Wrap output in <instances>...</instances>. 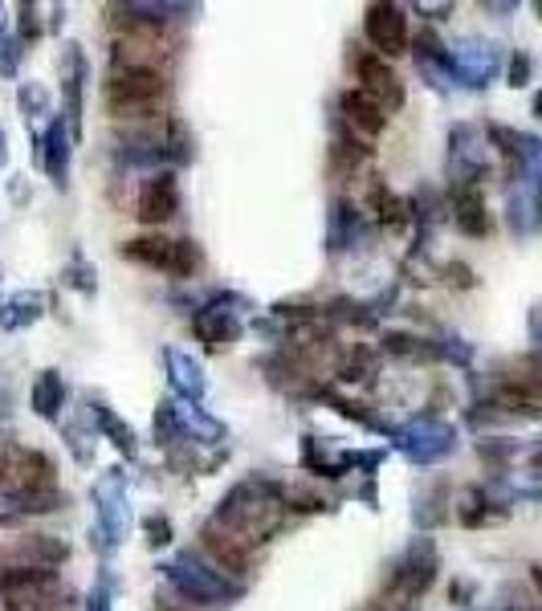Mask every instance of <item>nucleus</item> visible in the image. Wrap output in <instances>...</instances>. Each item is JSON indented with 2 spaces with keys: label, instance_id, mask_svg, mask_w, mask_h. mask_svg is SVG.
I'll return each instance as SVG.
<instances>
[{
  "label": "nucleus",
  "instance_id": "10",
  "mask_svg": "<svg viewBox=\"0 0 542 611\" xmlns=\"http://www.w3.org/2000/svg\"><path fill=\"white\" fill-rule=\"evenodd\" d=\"M457 228L469 233V237H485V233H490V213H485L478 192L461 196V204H457Z\"/></svg>",
  "mask_w": 542,
  "mask_h": 611
},
{
  "label": "nucleus",
  "instance_id": "9",
  "mask_svg": "<svg viewBox=\"0 0 542 611\" xmlns=\"http://www.w3.org/2000/svg\"><path fill=\"white\" fill-rule=\"evenodd\" d=\"M204 547H208V554H213L225 571H245V567H249V547H245V538L228 534L221 526H208V530H204Z\"/></svg>",
  "mask_w": 542,
  "mask_h": 611
},
{
  "label": "nucleus",
  "instance_id": "5",
  "mask_svg": "<svg viewBox=\"0 0 542 611\" xmlns=\"http://www.w3.org/2000/svg\"><path fill=\"white\" fill-rule=\"evenodd\" d=\"M355 74H359V90H364L367 99H376L384 111H400L403 106V82L388 65V58L364 53V58L355 62Z\"/></svg>",
  "mask_w": 542,
  "mask_h": 611
},
{
  "label": "nucleus",
  "instance_id": "11",
  "mask_svg": "<svg viewBox=\"0 0 542 611\" xmlns=\"http://www.w3.org/2000/svg\"><path fill=\"white\" fill-rule=\"evenodd\" d=\"M534 469H539V473H542V452H539V457H534Z\"/></svg>",
  "mask_w": 542,
  "mask_h": 611
},
{
  "label": "nucleus",
  "instance_id": "7",
  "mask_svg": "<svg viewBox=\"0 0 542 611\" xmlns=\"http://www.w3.org/2000/svg\"><path fill=\"white\" fill-rule=\"evenodd\" d=\"M180 208V192H176V180L172 175H160V180H152V184H143L140 192V221L143 225H164V221H172Z\"/></svg>",
  "mask_w": 542,
  "mask_h": 611
},
{
  "label": "nucleus",
  "instance_id": "2",
  "mask_svg": "<svg viewBox=\"0 0 542 611\" xmlns=\"http://www.w3.org/2000/svg\"><path fill=\"white\" fill-rule=\"evenodd\" d=\"M53 489V465L38 449L0 445V493L21 501H38Z\"/></svg>",
  "mask_w": 542,
  "mask_h": 611
},
{
  "label": "nucleus",
  "instance_id": "4",
  "mask_svg": "<svg viewBox=\"0 0 542 611\" xmlns=\"http://www.w3.org/2000/svg\"><path fill=\"white\" fill-rule=\"evenodd\" d=\"M364 33L379 58H400L408 50V17L400 4H371L364 17Z\"/></svg>",
  "mask_w": 542,
  "mask_h": 611
},
{
  "label": "nucleus",
  "instance_id": "6",
  "mask_svg": "<svg viewBox=\"0 0 542 611\" xmlns=\"http://www.w3.org/2000/svg\"><path fill=\"white\" fill-rule=\"evenodd\" d=\"M4 611H70V591L62 587V579L53 574L45 583L13 591V595H0Z\"/></svg>",
  "mask_w": 542,
  "mask_h": 611
},
{
  "label": "nucleus",
  "instance_id": "8",
  "mask_svg": "<svg viewBox=\"0 0 542 611\" xmlns=\"http://www.w3.org/2000/svg\"><path fill=\"white\" fill-rule=\"evenodd\" d=\"M342 114H347V123H351L355 131H364V135H379V131L388 126V111H384L376 99H367L359 86L342 94Z\"/></svg>",
  "mask_w": 542,
  "mask_h": 611
},
{
  "label": "nucleus",
  "instance_id": "3",
  "mask_svg": "<svg viewBox=\"0 0 542 611\" xmlns=\"http://www.w3.org/2000/svg\"><path fill=\"white\" fill-rule=\"evenodd\" d=\"M123 257L135 265H147V269H167V274H192L196 265H201V253L192 241H172L164 233H155V237H135L123 245Z\"/></svg>",
  "mask_w": 542,
  "mask_h": 611
},
{
  "label": "nucleus",
  "instance_id": "1",
  "mask_svg": "<svg viewBox=\"0 0 542 611\" xmlns=\"http://www.w3.org/2000/svg\"><path fill=\"white\" fill-rule=\"evenodd\" d=\"M102 102L111 119H152L167 102V74H147V70H119L111 65Z\"/></svg>",
  "mask_w": 542,
  "mask_h": 611
}]
</instances>
